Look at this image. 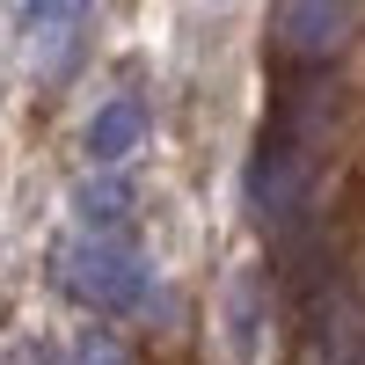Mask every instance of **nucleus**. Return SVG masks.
Returning <instances> with one entry per match:
<instances>
[{"label":"nucleus","instance_id":"nucleus-3","mask_svg":"<svg viewBox=\"0 0 365 365\" xmlns=\"http://www.w3.org/2000/svg\"><path fill=\"white\" fill-rule=\"evenodd\" d=\"M88 8H96V0H15V22H22V37H29V51H37V66H44L51 81L73 73Z\"/></svg>","mask_w":365,"mask_h":365},{"label":"nucleus","instance_id":"nucleus-4","mask_svg":"<svg viewBox=\"0 0 365 365\" xmlns=\"http://www.w3.org/2000/svg\"><path fill=\"white\" fill-rule=\"evenodd\" d=\"M139 139H146V103L139 96H110L96 117H88V161L96 168H125Z\"/></svg>","mask_w":365,"mask_h":365},{"label":"nucleus","instance_id":"nucleus-2","mask_svg":"<svg viewBox=\"0 0 365 365\" xmlns=\"http://www.w3.org/2000/svg\"><path fill=\"white\" fill-rule=\"evenodd\" d=\"M365 22V0H278V51L292 66H329Z\"/></svg>","mask_w":365,"mask_h":365},{"label":"nucleus","instance_id":"nucleus-7","mask_svg":"<svg viewBox=\"0 0 365 365\" xmlns=\"http://www.w3.org/2000/svg\"><path fill=\"white\" fill-rule=\"evenodd\" d=\"M37 365H81V358H73V351H51V344H44V351H37Z\"/></svg>","mask_w":365,"mask_h":365},{"label":"nucleus","instance_id":"nucleus-5","mask_svg":"<svg viewBox=\"0 0 365 365\" xmlns=\"http://www.w3.org/2000/svg\"><path fill=\"white\" fill-rule=\"evenodd\" d=\"M81 227H96V234H125V212H132V182L117 175V168H96V182H81Z\"/></svg>","mask_w":365,"mask_h":365},{"label":"nucleus","instance_id":"nucleus-1","mask_svg":"<svg viewBox=\"0 0 365 365\" xmlns=\"http://www.w3.org/2000/svg\"><path fill=\"white\" fill-rule=\"evenodd\" d=\"M58 285H66L81 307L96 314H139L154 307V263L132 234H96L81 227L66 249H58Z\"/></svg>","mask_w":365,"mask_h":365},{"label":"nucleus","instance_id":"nucleus-6","mask_svg":"<svg viewBox=\"0 0 365 365\" xmlns=\"http://www.w3.org/2000/svg\"><path fill=\"white\" fill-rule=\"evenodd\" d=\"M234 351H256V278H234Z\"/></svg>","mask_w":365,"mask_h":365}]
</instances>
